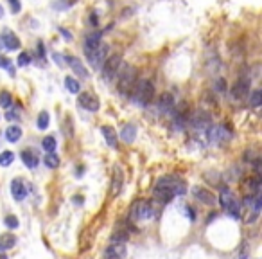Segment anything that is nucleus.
<instances>
[{"label": "nucleus", "instance_id": "33", "mask_svg": "<svg viewBox=\"0 0 262 259\" xmlns=\"http://www.w3.org/2000/svg\"><path fill=\"white\" fill-rule=\"evenodd\" d=\"M0 69H7V72H9L11 76H14V67L11 65L9 58H5V56H0Z\"/></svg>", "mask_w": 262, "mask_h": 259}, {"label": "nucleus", "instance_id": "38", "mask_svg": "<svg viewBox=\"0 0 262 259\" xmlns=\"http://www.w3.org/2000/svg\"><path fill=\"white\" fill-rule=\"evenodd\" d=\"M187 218L191 220V222H194V220H196V211H194L192 207H187Z\"/></svg>", "mask_w": 262, "mask_h": 259}, {"label": "nucleus", "instance_id": "14", "mask_svg": "<svg viewBox=\"0 0 262 259\" xmlns=\"http://www.w3.org/2000/svg\"><path fill=\"white\" fill-rule=\"evenodd\" d=\"M11 194H13V198L16 202H22V200H25V196H27V187H25L24 182L20 178H14L13 182H11Z\"/></svg>", "mask_w": 262, "mask_h": 259}, {"label": "nucleus", "instance_id": "27", "mask_svg": "<svg viewBox=\"0 0 262 259\" xmlns=\"http://www.w3.org/2000/svg\"><path fill=\"white\" fill-rule=\"evenodd\" d=\"M14 161V153L13 151H2L0 153V166L2 168H7V166H11Z\"/></svg>", "mask_w": 262, "mask_h": 259}, {"label": "nucleus", "instance_id": "12", "mask_svg": "<svg viewBox=\"0 0 262 259\" xmlns=\"http://www.w3.org/2000/svg\"><path fill=\"white\" fill-rule=\"evenodd\" d=\"M192 194H194L199 202L206 203V205H215V203H217V196H215L212 191H208V189H205V187H194L192 189Z\"/></svg>", "mask_w": 262, "mask_h": 259}, {"label": "nucleus", "instance_id": "11", "mask_svg": "<svg viewBox=\"0 0 262 259\" xmlns=\"http://www.w3.org/2000/svg\"><path fill=\"white\" fill-rule=\"evenodd\" d=\"M103 256L104 259H122L126 256V245L124 243H110Z\"/></svg>", "mask_w": 262, "mask_h": 259}, {"label": "nucleus", "instance_id": "43", "mask_svg": "<svg viewBox=\"0 0 262 259\" xmlns=\"http://www.w3.org/2000/svg\"><path fill=\"white\" fill-rule=\"evenodd\" d=\"M60 31H61V33H63V36H65V38H70V34H68V33H66V31H65V29H60Z\"/></svg>", "mask_w": 262, "mask_h": 259}, {"label": "nucleus", "instance_id": "24", "mask_svg": "<svg viewBox=\"0 0 262 259\" xmlns=\"http://www.w3.org/2000/svg\"><path fill=\"white\" fill-rule=\"evenodd\" d=\"M16 245V236L14 234H4L0 238V250H9Z\"/></svg>", "mask_w": 262, "mask_h": 259}, {"label": "nucleus", "instance_id": "10", "mask_svg": "<svg viewBox=\"0 0 262 259\" xmlns=\"http://www.w3.org/2000/svg\"><path fill=\"white\" fill-rule=\"evenodd\" d=\"M77 101H79V106H83V108L88 110V112H97L99 106H101L97 97L92 95L90 92H83V94L79 92V99H77Z\"/></svg>", "mask_w": 262, "mask_h": 259}, {"label": "nucleus", "instance_id": "5", "mask_svg": "<svg viewBox=\"0 0 262 259\" xmlns=\"http://www.w3.org/2000/svg\"><path fill=\"white\" fill-rule=\"evenodd\" d=\"M151 216H153V205L147 200H138V202H135V205L130 211L131 220H149Z\"/></svg>", "mask_w": 262, "mask_h": 259}, {"label": "nucleus", "instance_id": "6", "mask_svg": "<svg viewBox=\"0 0 262 259\" xmlns=\"http://www.w3.org/2000/svg\"><path fill=\"white\" fill-rule=\"evenodd\" d=\"M230 137H232V130L225 124H221V126H210L208 128V139L215 144H223V142L230 141Z\"/></svg>", "mask_w": 262, "mask_h": 259}, {"label": "nucleus", "instance_id": "44", "mask_svg": "<svg viewBox=\"0 0 262 259\" xmlns=\"http://www.w3.org/2000/svg\"><path fill=\"white\" fill-rule=\"evenodd\" d=\"M2 16H4V7L0 5V18H2Z\"/></svg>", "mask_w": 262, "mask_h": 259}, {"label": "nucleus", "instance_id": "7", "mask_svg": "<svg viewBox=\"0 0 262 259\" xmlns=\"http://www.w3.org/2000/svg\"><path fill=\"white\" fill-rule=\"evenodd\" d=\"M121 65H122V58L119 56V54L108 58L106 62H104V65H103V78L104 80H112L113 76H117Z\"/></svg>", "mask_w": 262, "mask_h": 259}, {"label": "nucleus", "instance_id": "17", "mask_svg": "<svg viewBox=\"0 0 262 259\" xmlns=\"http://www.w3.org/2000/svg\"><path fill=\"white\" fill-rule=\"evenodd\" d=\"M2 42H4V45L9 51H16V49L20 47V40H18V36L13 33V31H9V29H5L4 31V34H2V38H0Z\"/></svg>", "mask_w": 262, "mask_h": 259}, {"label": "nucleus", "instance_id": "21", "mask_svg": "<svg viewBox=\"0 0 262 259\" xmlns=\"http://www.w3.org/2000/svg\"><path fill=\"white\" fill-rule=\"evenodd\" d=\"M101 133H103L104 137V141L108 142V146H112V148H117V132L113 130L112 126H103L101 128Z\"/></svg>", "mask_w": 262, "mask_h": 259}, {"label": "nucleus", "instance_id": "19", "mask_svg": "<svg viewBox=\"0 0 262 259\" xmlns=\"http://www.w3.org/2000/svg\"><path fill=\"white\" fill-rule=\"evenodd\" d=\"M20 159H22V162L27 166L29 170H34V168L38 166V155L33 150H24L22 153H20Z\"/></svg>", "mask_w": 262, "mask_h": 259}, {"label": "nucleus", "instance_id": "16", "mask_svg": "<svg viewBox=\"0 0 262 259\" xmlns=\"http://www.w3.org/2000/svg\"><path fill=\"white\" fill-rule=\"evenodd\" d=\"M101 38H103V34L101 33H92L86 36V40H84V54H88V52H94L95 49H99V45H101Z\"/></svg>", "mask_w": 262, "mask_h": 259}, {"label": "nucleus", "instance_id": "37", "mask_svg": "<svg viewBox=\"0 0 262 259\" xmlns=\"http://www.w3.org/2000/svg\"><path fill=\"white\" fill-rule=\"evenodd\" d=\"M9 4H11V11H13V13H18V11L22 9L20 0H9Z\"/></svg>", "mask_w": 262, "mask_h": 259}, {"label": "nucleus", "instance_id": "23", "mask_svg": "<svg viewBox=\"0 0 262 259\" xmlns=\"http://www.w3.org/2000/svg\"><path fill=\"white\" fill-rule=\"evenodd\" d=\"M5 139L9 142H18L22 139V128L16 126V124H11L7 130H5Z\"/></svg>", "mask_w": 262, "mask_h": 259}, {"label": "nucleus", "instance_id": "29", "mask_svg": "<svg viewBox=\"0 0 262 259\" xmlns=\"http://www.w3.org/2000/svg\"><path fill=\"white\" fill-rule=\"evenodd\" d=\"M11 104H13V97L7 90H2L0 92V106H4V108H9Z\"/></svg>", "mask_w": 262, "mask_h": 259}, {"label": "nucleus", "instance_id": "20", "mask_svg": "<svg viewBox=\"0 0 262 259\" xmlns=\"http://www.w3.org/2000/svg\"><path fill=\"white\" fill-rule=\"evenodd\" d=\"M158 108L162 113H169L171 110L174 108V97L173 94H169V92H165V94H162V97H160V103H158Z\"/></svg>", "mask_w": 262, "mask_h": 259}, {"label": "nucleus", "instance_id": "25", "mask_svg": "<svg viewBox=\"0 0 262 259\" xmlns=\"http://www.w3.org/2000/svg\"><path fill=\"white\" fill-rule=\"evenodd\" d=\"M43 164L47 166L49 170H56L58 166H60V157H58L54 151H51V153H47V155H45V159H43Z\"/></svg>", "mask_w": 262, "mask_h": 259}, {"label": "nucleus", "instance_id": "31", "mask_svg": "<svg viewBox=\"0 0 262 259\" xmlns=\"http://www.w3.org/2000/svg\"><path fill=\"white\" fill-rule=\"evenodd\" d=\"M4 223H5V227L9 229V231H14V229H18V218L16 216H13V214H9V216H5V220H4Z\"/></svg>", "mask_w": 262, "mask_h": 259}, {"label": "nucleus", "instance_id": "34", "mask_svg": "<svg viewBox=\"0 0 262 259\" xmlns=\"http://www.w3.org/2000/svg\"><path fill=\"white\" fill-rule=\"evenodd\" d=\"M250 101H252V106H255V108L261 106V103H262V92L261 90H255V92L252 94V99H250Z\"/></svg>", "mask_w": 262, "mask_h": 259}, {"label": "nucleus", "instance_id": "28", "mask_svg": "<svg viewBox=\"0 0 262 259\" xmlns=\"http://www.w3.org/2000/svg\"><path fill=\"white\" fill-rule=\"evenodd\" d=\"M56 146H58L56 139H54V137H51V135L45 137V139L42 141V148L45 150V153H51V151H54V150H56Z\"/></svg>", "mask_w": 262, "mask_h": 259}, {"label": "nucleus", "instance_id": "2", "mask_svg": "<svg viewBox=\"0 0 262 259\" xmlns=\"http://www.w3.org/2000/svg\"><path fill=\"white\" fill-rule=\"evenodd\" d=\"M130 97L133 103L140 104V106H147L153 101V97H155V86L147 80L136 81L133 90H131Z\"/></svg>", "mask_w": 262, "mask_h": 259}, {"label": "nucleus", "instance_id": "18", "mask_svg": "<svg viewBox=\"0 0 262 259\" xmlns=\"http://www.w3.org/2000/svg\"><path fill=\"white\" fill-rule=\"evenodd\" d=\"M66 63L70 65V69L75 72V76H79V78H88V72H86V69H84V65L81 63L79 58L66 56Z\"/></svg>", "mask_w": 262, "mask_h": 259}, {"label": "nucleus", "instance_id": "13", "mask_svg": "<svg viewBox=\"0 0 262 259\" xmlns=\"http://www.w3.org/2000/svg\"><path fill=\"white\" fill-rule=\"evenodd\" d=\"M122 185H124V173H122L121 168H115L113 170V178H112V196L117 198L119 193L122 191Z\"/></svg>", "mask_w": 262, "mask_h": 259}, {"label": "nucleus", "instance_id": "42", "mask_svg": "<svg viewBox=\"0 0 262 259\" xmlns=\"http://www.w3.org/2000/svg\"><path fill=\"white\" fill-rule=\"evenodd\" d=\"M83 200H84L83 196H74V203H77V205H81V203H83Z\"/></svg>", "mask_w": 262, "mask_h": 259}, {"label": "nucleus", "instance_id": "3", "mask_svg": "<svg viewBox=\"0 0 262 259\" xmlns=\"http://www.w3.org/2000/svg\"><path fill=\"white\" fill-rule=\"evenodd\" d=\"M119 81H117V88L122 95H130L133 86L136 83V69L131 65H122L117 72Z\"/></svg>", "mask_w": 262, "mask_h": 259}, {"label": "nucleus", "instance_id": "32", "mask_svg": "<svg viewBox=\"0 0 262 259\" xmlns=\"http://www.w3.org/2000/svg\"><path fill=\"white\" fill-rule=\"evenodd\" d=\"M77 0H58L56 4H54V9H68L72 5L75 4Z\"/></svg>", "mask_w": 262, "mask_h": 259}, {"label": "nucleus", "instance_id": "9", "mask_svg": "<svg viewBox=\"0 0 262 259\" xmlns=\"http://www.w3.org/2000/svg\"><path fill=\"white\" fill-rule=\"evenodd\" d=\"M250 90V80L248 78H239L232 86V97L234 99H244L248 95Z\"/></svg>", "mask_w": 262, "mask_h": 259}, {"label": "nucleus", "instance_id": "45", "mask_svg": "<svg viewBox=\"0 0 262 259\" xmlns=\"http://www.w3.org/2000/svg\"><path fill=\"white\" fill-rule=\"evenodd\" d=\"M0 47H4V43H2V40H0Z\"/></svg>", "mask_w": 262, "mask_h": 259}, {"label": "nucleus", "instance_id": "22", "mask_svg": "<svg viewBox=\"0 0 262 259\" xmlns=\"http://www.w3.org/2000/svg\"><path fill=\"white\" fill-rule=\"evenodd\" d=\"M135 137H136V126L135 124L130 123L121 130V139L124 142H128V144H131V142L135 141Z\"/></svg>", "mask_w": 262, "mask_h": 259}, {"label": "nucleus", "instance_id": "26", "mask_svg": "<svg viewBox=\"0 0 262 259\" xmlns=\"http://www.w3.org/2000/svg\"><path fill=\"white\" fill-rule=\"evenodd\" d=\"M65 86L68 88V92H72V94H79L81 92L79 81L75 80V78H72V76H66L65 78Z\"/></svg>", "mask_w": 262, "mask_h": 259}, {"label": "nucleus", "instance_id": "8", "mask_svg": "<svg viewBox=\"0 0 262 259\" xmlns=\"http://www.w3.org/2000/svg\"><path fill=\"white\" fill-rule=\"evenodd\" d=\"M189 121H191V124L196 128V130H208V128L212 126L210 115L206 112H201V110L194 112V115H191Z\"/></svg>", "mask_w": 262, "mask_h": 259}, {"label": "nucleus", "instance_id": "35", "mask_svg": "<svg viewBox=\"0 0 262 259\" xmlns=\"http://www.w3.org/2000/svg\"><path fill=\"white\" fill-rule=\"evenodd\" d=\"M126 240H128L126 232H115L112 236V243H126Z\"/></svg>", "mask_w": 262, "mask_h": 259}, {"label": "nucleus", "instance_id": "40", "mask_svg": "<svg viewBox=\"0 0 262 259\" xmlns=\"http://www.w3.org/2000/svg\"><path fill=\"white\" fill-rule=\"evenodd\" d=\"M52 56H54V62H56V63H58V65H60V67H63V65H65V62H63V60H61V56H60V54H58V52H54V54H52Z\"/></svg>", "mask_w": 262, "mask_h": 259}, {"label": "nucleus", "instance_id": "15", "mask_svg": "<svg viewBox=\"0 0 262 259\" xmlns=\"http://www.w3.org/2000/svg\"><path fill=\"white\" fill-rule=\"evenodd\" d=\"M106 54H108V45L101 43V45H99V49H95L94 52H88V54H86V58H88V62L92 63V67H99Z\"/></svg>", "mask_w": 262, "mask_h": 259}, {"label": "nucleus", "instance_id": "41", "mask_svg": "<svg viewBox=\"0 0 262 259\" xmlns=\"http://www.w3.org/2000/svg\"><path fill=\"white\" fill-rule=\"evenodd\" d=\"M246 252H248V250H246V243H243V252H241V259H246Z\"/></svg>", "mask_w": 262, "mask_h": 259}, {"label": "nucleus", "instance_id": "30", "mask_svg": "<svg viewBox=\"0 0 262 259\" xmlns=\"http://www.w3.org/2000/svg\"><path fill=\"white\" fill-rule=\"evenodd\" d=\"M49 123H51V117H49L47 112H42L38 115V128H40V130H47Z\"/></svg>", "mask_w": 262, "mask_h": 259}, {"label": "nucleus", "instance_id": "39", "mask_svg": "<svg viewBox=\"0 0 262 259\" xmlns=\"http://www.w3.org/2000/svg\"><path fill=\"white\" fill-rule=\"evenodd\" d=\"M16 117H18V115H16V112H13V110H9V112L5 113V119H7V121H14Z\"/></svg>", "mask_w": 262, "mask_h": 259}, {"label": "nucleus", "instance_id": "1", "mask_svg": "<svg viewBox=\"0 0 262 259\" xmlns=\"http://www.w3.org/2000/svg\"><path fill=\"white\" fill-rule=\"evenodd\" d=\"M185 193H187L185 182L180 176H174V174L162 176L155 185V198L160 203H169L174 196H180V194Z\"/></svg>", "mask_w": 262, "mask_h": 259}, {"label": "nucleus", "instance_id": "4", "mask_svg": "<svg viewBox=\"0 0 262 259\" xmlns=\"http://www.w3.org/2000/svg\"><path fill=\"white\" fill-rule=\"evenodd\" d=\"M217 203H221V205H223V209H225V211L228 212L232 218H235V220L241 216V205H239V202L235 200L234 193H232L228 187L221 189V194H219V200H217Z\"/></svg>", "mask_w": 262, "mask_h": 259}, {"label": "nucleus", "instance_id": "36", "mask_svg": "<svg viewBox=\"0 0 262 259\" xmlns=\"http://www.w3.org/2000/svg\"><path fill=\"white\" fill-rule=\"evenodd\" d=\"M18 67H25V65H29V63H31V56H29L27 52H22V54H20L18 56Z\"/></svg>", "mask_w": 262, "mask_h": 259}]
</instances>
